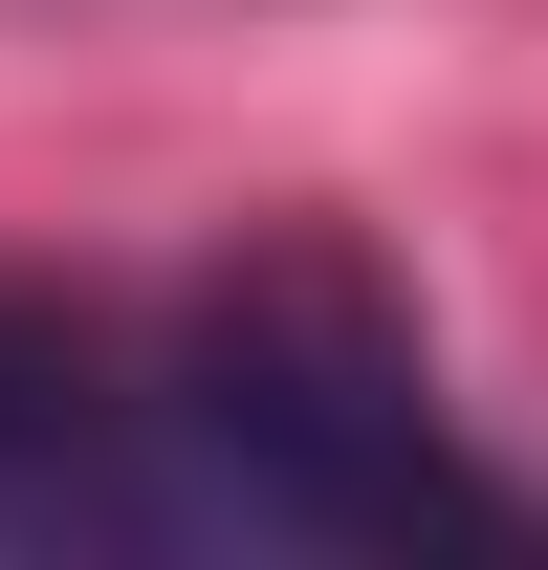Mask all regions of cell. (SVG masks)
<instances>
[{
  "mask_svg": "<svg viewBox=\"0 0 548 570\" xmlns=\"http://www.w3.org/2000/svg\"><path fill=\"white\" fill-rule=\"evenodd\" d=\"M110 417H133V549H527V504L461 483L417 307L351 242L219 264Z\"/></svg>",
  "mask_w": 548,
  "mask_h": 570,
  "instance_id": "obj_1",
  "label": "cell"
},
{
  "mask_svg": "<svg viewBox=\"0 0 548 570\" xmlns=\"http://www.w3.org/2000/svg\"><path fill=\"white\" fill-rule=\"evenodd\" d=\"M0 549H133V417L67 330H0Z\"/></svg>",
  "mask_w": 548,
  "mask_h": 570,
  "instance_id": "obj_2",
  "label": "cell"
}]
</instances>
